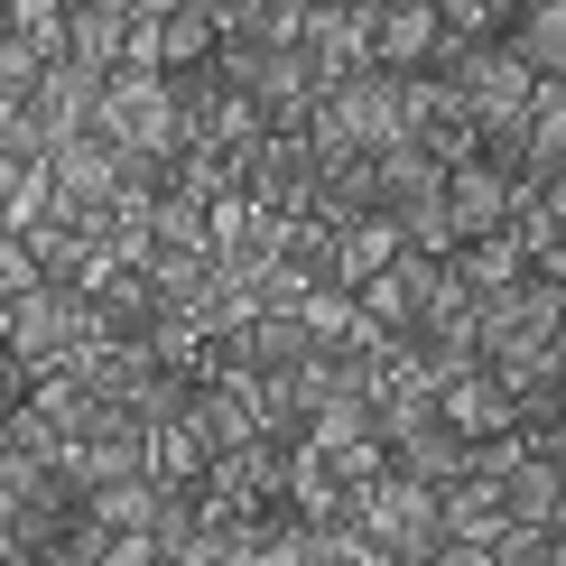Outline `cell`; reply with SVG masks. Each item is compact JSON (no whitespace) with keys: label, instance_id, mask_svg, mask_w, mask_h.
Masks as SVG:
<instances>
[{"label":"cell","instance_id":"6da1fadb","mask_svg":"<svg viewBox=\"0 0 566 566\" xmlns=\"http://www.w3.org/2000/svg\"><path fill=\"white\" fill-rule=\"evenodd\" d=\"M353 521H363L399 566H437L446 548H455V530H446V492L437 483H418V474H371L363 492H353Z\"/></svg>","mask_w":566,"mask_h":566},{"label":"cell","instance_id":"7a4b0ae2","mask_svg":"<svg viewBox=\"0 0 566 566\" xmlns=\"http://www.w3.org/2000/svg\"><path fill=\"white\" fill-rule=\"evenodd\" d=\"M0 316H10V353H19L29 371L65 363V353H84L93 335H103V325H93V289H56V279L29 289V297H10Z\"/></svg>","mask_w":566,"mask_h":566},{"label":"cell","instance_id":"3957f363","mask_svg":"<svg viewBox=\"0 0 566 566\" xmlns=\"http://www.w3.org/2000/svg\"><path fill=\"white\" fill-rule=\"evenodd\" d=\"M93 130L122 139V149H168V158L196 149V130H186V122H177V103H168V75H139V65H122V75H112L103 122H93Z\"/></svg>","mask_w":566,"mask_h":566},{"label":"cell","instance_id":"277c9868","mask_svg":"<svg viewBox=\"0 0 566 566\" xmlns=\"http://www.w3.org/2000/svg\"><path fill=\"white\" fill-rule=\"evenodd\" d=\"M103 93H112V75H103V65H75V56H65V65H46V84H38V103H29V112H38V130H46V149L103 122Z\"/></svg>","mask_w":566,"mask_h":566},{"label":"cell","instance_id":"5b68a950","mask_svg":"<svg viewBox=\"0 0 566 566\" xmlns=\"http://www.w3.org/2000/svg\"><path fill=\"white\" fill-rule=\"evenodd\" d=\"M46 168H56V196L65 205H122V139L75 130V139L46 149Z\"/></svg>","mask_w":566,"mask_h":566},{"label":"cell","instance_id":"8992f818","mask_svg":"<svg viewBox=\"0 0 566 566\" xmlns=\"http://www.w3.org/2000/svg\"><path fill=\"white\" fill-rule=\"evenodd\" d=\"M446 46V10L437 0H390L381 29H371V65H390V75H428Z\"/></svg>","mask_w":566,"mask_h":566},{"label":"cell","instance_id":"52a82bcc","mask_svg":"<svg viewBox=\"0 0 566 566\" xmlns=\"http://www.w3.org/2000/svg\"><path fill=\"white\" fill-rule=\"evenodd\" d=\"M446 205H455V232H464V242H483V232H511L521 186H511L502 168H483V158H464V168L446 177Z\"/></svg>","mask_w":566,"mask_h":566},{"label":"cell","instance_id":"ba28073f","mask_svg":"<svg viewBox=\"0 0 566 566\" xmlns=\"http://www.w3.org/2000/svg\"><path fill=\"white\" fill-rule=\"evenodd\" d=\"M446 158H428L418 139H390V149H371V186H381V214H409V205H428L446 196Z\"/></svg>","mask_w":566,"mask_h":566},{"label":"cell","instance_id":"9c48e42d","mask_svg":"<svg viewBox=\"0 0 566 566\" xmlns=\"http://www.w3.org/2000/svg\"><path fill=\"white\" fill-rule=\"evenodd\" d=\"M446 418H455L464 437H502V428H521V390H511L492 363H474L464 381H446Z\"/></svg>","mask_w":566,"mask_h":566},{"label":"cell","instance_id":"30bf717a","mask_svg":"<svg viewBox=\"0 0 566 566\" xmlns=\"http://www.w3.org/2000/svg\"><path fill=\"white\" fill-rule=\"evenodd\" d=\"M390 464H399V474H418V483H464V474H474V437H464L455 428V418H428V428H418V437H399L390 446Z\"/></svg>","mask_w":566,"mask_h":566},{"label":"cell","instance_id":"8fae6325","mask_svg":"<svg viewBox=\"0 0 566 566\" xmlns=\"http://www.w3.org/2000/svg\"><path fill=\"white\" fill-rule=\"evenodd\" d=\"M186 418H196V437L214 446V464H223V455H242V446H261V409L242 399V381H205Z\"/></svg>","mask_w":566,"mask_h":566},{"label":"cell","instance_id":"7c38bea8","mask_svg":"<svg viewBox=\"0 0 566 566\" xmlns=\"http://www.w3.org/2000/svg\"><path fill=\"white\" fill-rule=\"evenodd\" d=\"M511 56H521L530 75L566 84V0H530V10L511 19Z\"/></svg>","mask_w":566,"mask_h":566},{"label":"cell","instance_id":"4fadbf2b","mask_svg":"<svg viewBox=\"0 0 566 566\" xmlns=\"http://www.w3.org/2000/svg\"><path fill=\"white\" fill-rule=\"evenodd\" d=\"M316 325H306V306H270V316H251V363L261 371H297V363H316Z\"/></svg>","mask_w":566,"mask_h":566},{"label":"cell","instance_id":"5bb4252c","mask_svg":"<svg viewBox=\"0 0 566 566\" xmlns=\"http://www.w3.org/2000/svg\"><path fill=\"white\" fill-rule=\"evenodd\" d=\"M306 29H316V0H242L232 10V29L223 38H242V46H306Z\"/></svg>","mask_w":566,"mask_h":566},{"label":"cell","instance_id":"9a60e30c","mask_svg":"<svg viewBox=\"0 0 566 566\" xmlns=\"http://www.w3.org/2000/svg\"><path fill=\"white\" fill-rule=\"evenodd\" d=\"M399 251H409V232H399V214H363V223H344V289H371Z\"/></svg>","mask_w":566,"mask_h":566},{"label":"cell","instance_id":"2e32d148","mask_svg":"<svg viewBox=\"0 0 566 566\" xmlns=\"http://www.w3.org/2000/svg\"><path fill=\"white\" fill-rule=\"evenodd\" d=\"M149 474L168 483V492H196V483H214V446L196 437V418L158 428V446H149Z\"/></svg>","mask_w":566,"mask_h":566},{"label":"cell","instance_id":"e0dca14e","mask_svg":"<svg viewBox=\"0 0 566 566\" xmlns=\"http://www.w3.org/2000/svg\"><path fill=\"white\" fill-rule=\"evenodd\" d=\"M446 530L455 538H502L511 530V511H502V483H483V474H464V483H446Z\"/></svg>","mask_w":566,"mask_h":566},{"label":"cell","instance_id":"ac0fdd59","mask_svg":"<svg viewBox=\"0 0 566 566\" xmlns=\"http://www.w3.org/2000/svg\"><path fill=\"white\" fill-rule=\"evenodd\" d=\"M557 502H566V464H548V455H530L521 474L502 483V511H511V521H530V530H548Z\"/></svg>","mask_w":566,"mask_h":566},{"label":"cell","instance_id":"d6986e66","mask_svg":"<svg viewBox=\"0 0 566 566\" xmlns=\"http://www.w3.org/2000/svg\"><path fill=\"white\" fill-rule=\"evenodd\" d=\"M177 566H251V511L214 502V511H205V530L186 538V557H177Z\"/></svg>","mask_w":566,"mask_h":566},{"label":"cell","instance_id":"ffe728a7","mask_svg":"<svg viewBox=\"0 0 566 566\" xmlns=\"http://www.w3.org/2000/svg\"><path fill=\"white\" fill-rule=\"evenodd\" d=\"M158 46H168V65H214L223 56V19L205 10V0H186L177 19H158Z\"/></svg>","mask_w":566,"mask_h":566},{"label":"cell","instance_id":"44dd1931","mask_svg":"<svg viewBox=\"0 0 566 566\" xmlns=\"http://www.w3.org/2000/svg\"><path fill=\"white\" fill-rule=\"evenodd\" d=\"M103 251L122 270H158V205H112L103 214Z\"/></svg>","mask_w":566,"mask_h":566},{"label":"cell","instance_id":"7402d4cb","mask_svg":"<svg viewBox=\"0 0 566 566\" xmlns=\"http://www.w3.org/2000/svg\"><path fill=\"white\" fill-rule=\"evenodd\" d=\"M158 251H214V205L205 196H168L158 205Z\"/></svg>","mask_w":566,"mask_h":566},{"label":"cell","instance_id":"603a6c76","mask_svg":"<svg viewBox=\"0 0 566 566\" xmlns=\"http://www.w3.org/2000/svg\"><path fill=\"white\" fill-rule=\"evenodd\" d=\"M38 84H46V56L29 38H0V103H38Z\"/></svg>","mask_w":566,"mask_h":566},{"label":"cell","instance_id":"cb8c5ba5","mask_svg":"<svg viewBox=\"0 0 566 566\" xmlns=\"http://www.w3.org/2000/svg\"><path fill=\"white\" fill-rule=\"evenodd\" d=\"M437 566H502V548H483V538H455V548H446Z\"/></svg>","mask_w":566,"mask_h":566},{"label":"cell","instance_id":"d4e9b609","mask_svg":"<svg viewBox=\"0 0 566 566\" xmlns=\"http://www.w3.org/2000/svg\"><path fill=\"white\" fill-rule=\"evenodd\" d=\"M538 196H548V205H557V223H566V168H557L548 186H538Z\"/></svg>","mask_w":566,"mask_h":566},{"label":"cell","instance_id":"484cf974","mask_svg":"<svg viewBox=\"0 0 566 566\" xmlns=\"http://www.w3.org/2000/svg\"><path fill=\"white\" fill-rule=\"evenodd\" d=\"M502 566H557V538H548V548H530V557H502Z\"/></svg>","mask_w":566,"mask_h":566},{"label":"cell","instance_id":"4316f807","mask_svg":"<svg viewBox=\"0 0 566 566\" xmlns=\"http://www.w3.org/2000/svg\"><path fill=\"white\" fill-rule=\"evenodd\" d=\"M65 10H130V0H65ZM139 19V10H130Z\"/></svg>","mask_w":566,"mask_h":566},{"label":"cell","instance_id":"83f0119b","mask_svg":"<svg viewBox=\"0 0 566 566\" xmlns=\"http://www.w3.org/2000/svg\"><path fill=\"white\" fill-rule=\"evenodd\" d=\"M205 10H214V19H223V29H232V10H242V0H205Z\"/></svg>","mask_w":566,"mask_h":566},{"label":"cell","instance_id":"f1b7e54d","mask_svg":"<svg viewBox=\"0 0 566 566\" xmlns=\"http://www.w3.org/2000/svg\"><path fill=\"white\" fill-rule=\"evenodd\" d=\"M548 538H566V502H557V521H548Z\"/></svg>","mask_w":566,"mask_h":566}]
</instances>
